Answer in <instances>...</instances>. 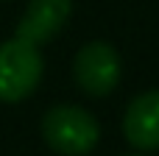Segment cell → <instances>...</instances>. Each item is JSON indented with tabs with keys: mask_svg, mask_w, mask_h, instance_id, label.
I'll list each match as a JSON object with an SVG mask.
<instances>
[{
	"mask_svg": "<svg viewBox=\"0 0 159 156\" xmlns=\"http://www.w3.org/2000/svg\"><path fill=\"white\" fill-rule=\"evenodd\" d=\"M73 78L78 89L89 98L112 95L123 78V59L117 47L106 39H92L81 45L73 59Z\"/></svg>",
	"mask_w": 159,
	"mask_h": 156,
	"instance_id": "3957f363",
	"label": "cell"
},
{
	"mask_svg": "<svg viewBox=\"0 0 159 156\" xmlns=\"http://www.w3.org/2000/svg\"><path fill=\"white\" fill-rule=\"evenodd\" d=\"M70 14H73V0H28L14 36L34 45H45L61 33Z\"/></svg>",
	"mask_w": 159,
	"mask_h": 156,
	"instance_id": "5b68a950",
	"label": "cell"
},
{
	"mask_svg": "<svg viewBox=\"0 0 159 156\" xmlns=\"http://www.w3.org/2000/svg\"><path fill=\"white\" fill-rule=\"evenodd\" d=\"M45 145L59 156H87L101 140V123L92 112L73 103L50 106L39 123Z\"/></svg>",
	"mask_w": 159,
	"mask_h": 156,
	"instance_id": "6da1fadb",
	"label": "cell"
},
{
	"mask_svg": "<svg viewBox=\"0 0 159 156\" xmlns=\"http://www.w3.org/2000/svg\"><path fill=\"white\" fill-rule=\"evenodd\" d=\"M123 137L143 154L159 151V89H145L123 112Z\"/></svg>",
	"mask_w": 159,
	"mask_h": 156,
	"instance_id": "277c9868",
	"label": "cell"
},
{
	"mask_svg": "<svg viewBox=\"0 0 159 156\" xmlns=\"http://www.w3.org/2000/svg\"><path fill=\"white\" fill-rule=\"evenodd\" d=\"M45 59L39 45L11 36L0 42V103H20L31 98L42 81Z\"/></svg>",
	"mask_w": 159,
	"mask_h": 156,
	"instance_id": "7a4b0ae2",
	"label": "cell"
}]
</instances>
